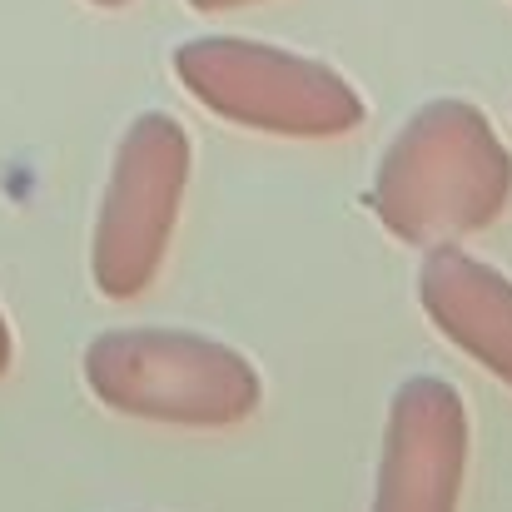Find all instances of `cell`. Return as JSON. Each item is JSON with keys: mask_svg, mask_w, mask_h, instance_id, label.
Here are the masks:
<instances>
[{"mask_svg": "<svg viewBox=\"0 0 512 512\" xmlns=\"http://www.w3.org/2000/svg\"><path fill=\"white\" fill-rule=\"evenodd\" d=\"M189 170L194 150L174 115L145 110L125 125L90 229V284L105 299L130 304L160 279L179 229Z\"/></svg>", "mask_w": 512, "mask_h": 512, "instance_id": "4", "label": "cell"}, {"mask_svg": "<svg viewBox=\"0 0 512 512\" xmlns=\"http://www.w3.org/2000/svg\"><path fill=\"white\" fill-rule=\"evenodd\" d=\"M80 378L90 398L120 418L194 433L239 428L264 403V373L249 353L214 334L170 324L95 334L80 353Z\"/></svg>", "mask_w": 512, "mask_h": 512, "instance_id": "2", "label": "cell"}, {"mask_svg": "<svg viewBox=\"0 0 512 512\" xmlns=\"http://www.w3.org/2000/svg\"><path fill=\"white\" fill-rule=\"evenodd\" d=\"M184 5H194L204 15H224V10H244V5H259V0H184Z\"/></svg>", "mask_w": 512, "mask_h": 512, "instance_id": "7", "label": "cell"}, {"mask_svg": "<svg viewBox=\"0 0 512 512\" xmlns=\"http://www.w3.org/2000/svg\"><path fill=\"white\" fill-rule=\"evenodd\" d=\"M418 304L428 324L512 388V279L463 244H433L418 264Z\"/></svg>", "mask_w": 512, "mask_h": 512, "instance_id": "6", "label": "cell"}, {"mask_svg": "<svg viewBox=\"0 0 512 512\" xmlns=\"http://www.w3.org/2000/svg\"><path fill=\"white\" fill-rule=\"evenodd\" d=\"M179 90L214 120L279 140H339L368 120V100L334 65L244 35H199L170 55Z\"/></svg>", "mask_w": 512, "mask_h": 512, "instance_id": "3", "label": "cell"}, {"mask_svg": "<svg viewBox=\"0 0 512 512\" xmlns=\"http://www.w3.org/2000/svg\"><path fill=\"white\" fill-rule=\"evenodd\" d=\"M512 204V150L498 125L463 95L418 105L388 140L368 209L408 249L483 234Z\"/></svg>", "mask_w": 512, "mask_h": 512, "instance_id": "1", "label": "cell"}, {"mask_svg": "<svg viewBox=\"0 0 512 512\" xmlns=\"http://www.w3.org/2000/svg\"><path fill=\"white\" fill-rule=\"evenodd\" d=\"M473 423L463 393L438 373H413L388 398L368 512H458Z\"/></svg>", "mask_w": 512, "mask_h": 512, "instance_id": "5", "label": "cell"}, {"mask_svg": "<svg viewBox=\"0 0 512 512\" xmlns=\"http://www.w3.org/2000/svg\"><path fill=\"white\" fill-rule=\"evenodd\" d=\"M90 5H100V10H120V5H130V0H90Z\"/></svg>", "mask_w": 512, "mask_h": 512, "instance_id": "9", "label": "cell"}, {"mask_svg": "<svg viewBox=\"0 0 512 512\" xmlns=\"http://www.w3.org/2000/svg\"><path fill=\"white\" fill-rule=\"evenodd\" d=\"M10 363H15V334H10V324H5V314H0V378L10 373Z\"/></svg>", "mask_w": 512, "mask_h": 512, "instance_id": "8", "label": "cell"}]
</instances>
